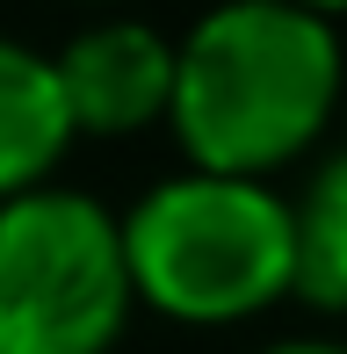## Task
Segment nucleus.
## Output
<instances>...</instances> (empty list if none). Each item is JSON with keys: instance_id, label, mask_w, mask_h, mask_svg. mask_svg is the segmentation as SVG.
I'll return each mask as SVG.
<instances>
[{"instance_id": "obj_3", "label": "nucleus", "mask_w": 347, "mask_h": 354, "mask_svg": "<svg viewBox=\"0 0 347 354\" xmlns=\"http://www.w3.org/2000/svg\"><path fill=\"white\" fill-rule=\"evenodd\" d=\"M131 297L123 224L102 203L29 188L0 210V354H102Z\"/></svg>"}, {"instance_id": "obj_2", "label": "nucleus", "mask_w": 347, "mask_h": 354, "mask_svg": "<svg viewBox=\"0 0 347 354\" xmlns=\"http://www.w3.org/2000/svg\"><path fill=\"white\" fill-rule=\"evenodd\" d=\"M138 297L174 318H246L297 289V210L239 174H181L123 217Z\"/></svg>"}, {"instance_id": "obj_6", "label": "nucleus", "mask_w": 347, "mask_h": 354, "mask_svg": "<svg viewBox=\"0 0 347 354\" xmlns=\"http://www.w3.org/2000/svg\"><path fill=\"white\" fill-rule=\"evenodd\" d=\"M297 289L311 304H347V152L297 203Z\"/></svg>"}, {"instance_id": "obj_5", "label": "nucleus", "mask_w": 347, "mask_h": 354, "mask_svg": "<svg viewBox=\"0 0 347 354\" xmlns=\"http://www.w3.org/2000/svg\"><path fill=\"white\" fill-rule=\"evenodd\" d=\"M73 131L80 123L58 87V58H37L29 44L0 37V196H29Z\"/></svg>"}, {"instance_id": "obj_1", "label": "nucleus", "mask_w": 347, "mask_h": 354, "mask_svg": "<svg viewBox=\"0 0 347 354\" xmlns=\"http://www.w3.org/2000/svg\"><path fill=\"white\" fill-rule=\"evenodd\" d=\"M340 94V44L326 15L290 0H225L181 37L174 131L196 174L261 181L297 159Z\"/></svg>"}, {"instance_id": "obj_8", "label": "nucleus", "mask_w": 347, "mask_h": 354, "mask_svg": "<svg viewBox=\"0 0 347 354\" xmlns=\"http://www.w3.org/2000/svg\"><path fill=\"white\" fill-rule=\"evenodd\" d=\"M290 8H311V15H333V8H347V0H290Z\"/></svg>"}, {"instance_id": "obj_4", "label": "nucleus", "mask_w": 347, "mask_h": 354, "mask_svg": "<svg viewBox=\"0 0 347 354\" xmlns=\"http://www.w3.org/2000/svg\"><path fill=\"white\" fill-rule=\"evenodd\" d=\"M174 73L181 44L145 22H102L58 51V87L80 131H145L174 116Z\"/></svg>"}, {"instance_id": "obj_7", "label": "nucleus", "mask_w": 347, "mask_h": 354, "mask_svg": "<svg viewBox=\"0 0 347 354\" xmlns=\"http://www.w3.org/2000/svg\"><path fill=\"white\" fill-rule=\"evenodd\" d=\"M268 354H347V347H311V340H290V347H268Z\"/></svg>"}]
</instances>
